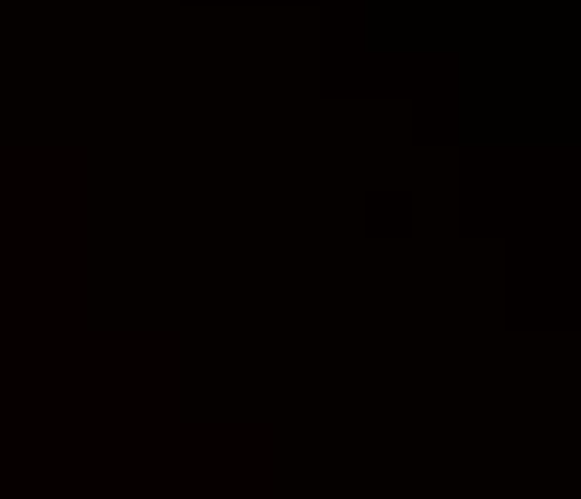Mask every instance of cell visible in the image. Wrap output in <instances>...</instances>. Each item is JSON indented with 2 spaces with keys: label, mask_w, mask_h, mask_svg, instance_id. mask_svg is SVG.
Returning <instances> with one entry per match:
<instances>
[]
</instances>
